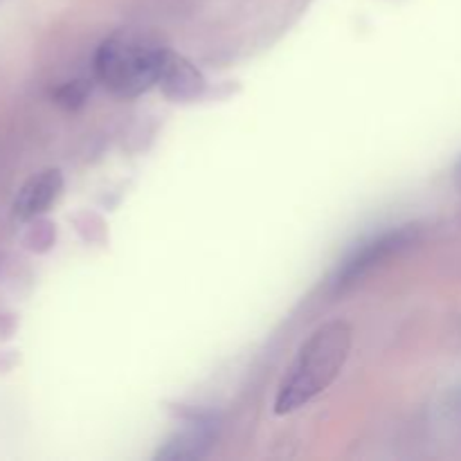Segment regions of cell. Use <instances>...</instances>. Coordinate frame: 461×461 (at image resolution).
<instances>
[{
    "mask_svg": "<svg viewBox=\"0 0 461 461\" xmlns=\"http://www.w3.org/2000/svg\"><path fill=\"white\" fill-rule=\"evenodd\" d=\"M354 331L342 320L315 329L297 349L275 396V414H291L336 383L349 360Z\"/></svg>",
    "mask_w": 461,
    "mask_h": 461,
    "instance_id": "obj_1",
    "label": "cell"
},
{
    "mask_svg": "<svg viewBox=\"0 0 461 461\" xmlns=\"http://www.w3.org/2000/svg\"><path fill=\"white\" fill-rule=\"evenodd\" d=\"M158 86L174 102H194L205 90V79L187 59L167 50L165 63H162L160 77H158Z\"/></svg>",
    "mask_w": 461,
    "mask_h": 461,
    "instance_id": "obj_5",
    "label": "cell"
},
{
    "mask_svg": "<svg viewBox=\"0 0 461 461\" xmlns=\"http://www.w3.org/2000/svg\"><path fill=\"white\" fill-rule=\"evenodd\" d=\"M414 239V230L403 228V230H394V232H385L381 237L372 239V241L363 243L358 250L351 252L349 259L342 264V268L338 270V277H336V286H349L354 284L356 279L363 277L365 273L378 266L381 261H385L387 257L399 252L401 248L408 246L410 241Z\"/></svg>",
    "mask_w": 461,
    "mask_h": 461,
    "instance_id": "obj_3",
    "label": "cell"
},
{
    "mask_svg": "<svg viewBox=\"0 0 461 461\" xmlns=\"http://www.w3.org/2000/svg\"><path fill=\"white\" fill-rule=\"evenodd\" d=\"M212 435L207 428L196 426L187 432L176 435L165 448L158 453V459H198L205 455L207 446H210Z\"/></svg>",
    "mask_w": 461,
    "mask_h": 461,
    "instance_id": "obj_6",
    "label": "cell"
},
{
    "mask_svg": "<svg viewBox=\"0 0 461 461\" xmlns=\"http://www.w3.org/2000/svg\"><path fill=\"white\" fill-rule=\"evenodd\" d=\"M86 95H88L86 86L81 84V81H75V84L70 86H63V88L57 93V99L59 104H63V106H77V104L84 102Z\"/></svg>",
    "mask_w": 461,
    "mask_h": 461,
    "instance_id": "obj_7",
    "label": "cell"
},
{
    "mask_svg": "<svg viewBox=\"0 0 461 461\" xmlns=\"http://www.w3.org/2000/svg\"><path fill=\"white\" fill-rule=\"evenodd\" d=\"M167 48L138 30H120L102 41L93 59L95 79L117 97H138L158 86Z\"/></svg>",
    "mask_w": 461,
    "mask_h": 461,
    "instance_id": "obj_2",
    "label": "cell"
},
{
    "mask_svg": "<svg viewBox=\"0 0 461 461\" xmlns=\"http://www.w3.org/2000/svg\"><path fill=\"white\" fill-rule=\"evenodd\" d=\"M63 189V176L59 169H45L32 176L18 192L12 205V214L16 221L39 219L41 214L54 205Z\"/></svg>",
    "mask_w": 461,
    "mask_h": 461,
    "instance_id": "obj_4",
    "label": "cell"
}]
</instances>
